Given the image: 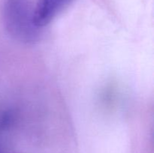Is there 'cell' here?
Returning <instances> with one entry per match:
<instances>
[{"instance_id":"cell-1","label":"cell","mask_w":154,"mask_h":153,"mask_svg":"<svg viewBox=\"0 0 154 153\" xmlns=\"http://www.w3.org/2000/svg\"><path fill=\"white\" fill-rule=\"evenodd\" d=\"M5 23L10 33L23 40L34 39L38 28L33 22V11L20 0H10L5 8Z\"/></svg>"},{"instance_id":"cell-2","label":"cell","mask_w":154,"mask_h":153,"mask_svg":"<svg viewBox=\"0 0 154 153\" xmlns=\"http://www.w3.org/2000/svg\"><path fill=\"white\" fill-rule=\"evenodd\" d=\"M72 0H39L33 10V22L38 28H42L54 17Z\"/></svg>"}]
</instances>
